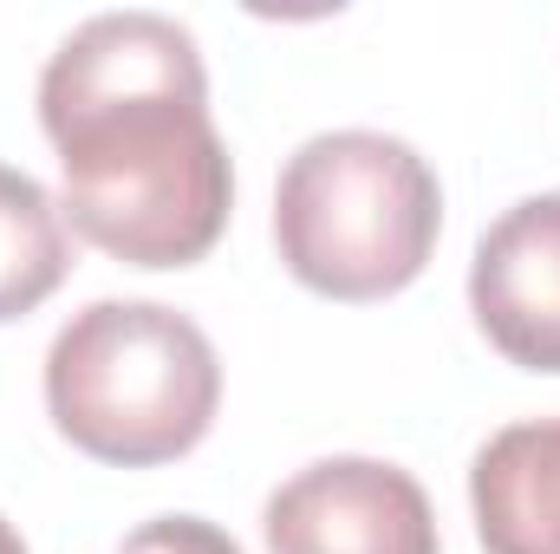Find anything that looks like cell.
Instances as JSON below:
<instances>
[{
	"label": "cell",
	"mask_w": 560,
	"mask_h": 554,
	"mask_svg": "<svg viewBox=\"0 0 560 554\" xmlns=\"http://www.w3.org/2000/svg\"><path fill=\"white\" fill-rule=\"evenodd\" d=\"M39 125L66 170V222L125 268L202 262L235 209L202 46L170 13H98L39 72Z\"/></svg>",
	"instance_id": "cell-1"
},
{
	"label": "cell",
	"mask_w": 560,
	"mask_h": 554,
	"mask_svg": "<svg viewBox=\"0 0 560 554\" xmlns=\"http://www.w3.org/2000/svg\"><path fill=\"white\" fill-rule=\"evenodd\" d=\"M222 405L209 333L156 300H92L46 353V412L72 450L112 470L189 457Z\"/></svg>",
	"instance_id": "cell-2"
},
{
	"label": "cell",
	"mask_w": 560,
	"mask_h": 554,
	"mask_svg": "<svg viewBox=\"0 0 560 554\" xmlns=\"http://www.w3.org/2000/svg\"><path fill=\"white\" fill-rule=\"evenodd\" d=\"M443 235L436 170L385 131L306 138L275 189V249L287 275L326 300H392L423 275Z\"/></svg>",
	"instance_id": "cell-3"
},
{
	"label": "cell",
	"mask_w": 560,
	"mask_h": 554,
	"mask_svg": "<svg viewBox=\"0 0 560 554\" xmlns=\"http://www.w3.org/2000/svg\"><path fill=\"white\" fill-rule=\"evenodd\" d=\"M268 554H443L423 483L378 457H326L268 496Z\"/></svg>",
	"instance_id": "cell-4"
},
{
	"label": "cell",
	"mask_w": 560,
	"mask_h": 554,
	"mask_svg": "<svg viewBox=\"0 0 560 554\" xmlns=\"http://www.w3.org/2000/svg\"><path fill=\"white\" fill-rule=\"evenodd\" d=\"M469 313L509 366L560 372V189L502 209L482 229L469 262Z\"/></svg>",
	"instance_id": "cell-5"
},
{
	"label": "cell",
	"mask_w": 560,
	"mask_h": 554,
	"mask_svg": "<svg viewBox=\"0 0 560 554\" xmlns=\"http://www.w3.org/2000/svg\"><path fill=\"white\" fill-rule=\"evenodd\" d=\"M469 509L489 554H560V417L509 424L476 450Z\"/></svg>",
	"instance_id": "cell-6"
},
{
	"label": "cell",
	"mask_w": 560,
	"mask_h": 554,
	"mask_svg": "<svg viewBox=\"0 0 560 554\" xmlns=\"http://www.w3.org/2000/svg\"><path fill=\"white\" fill-rule=\"evenodd\" d=\"M66 275H72L66 209L39 176L0 163V320H20L39 300H52Z\"/></svg>",
	"instance_id": "cell-7"
},
{
	"label": "cell",
	"mask_w": 560,
	"mask_h": 554,
	"mask_svg": "<svg viewBox=\"0 0 560 554\" xmlns=\"http://www.w3.org/2000/svg\"><path fill=\"white\" fill-rule=\"evenodd\" d=\"M118 554H242V542L222 535V529L202 522V516H156V522H143Z\"/></svg>",
	"instance_id": "cell-8"
},
{
	"label": "cell",
	"mask_w": 560,
	"mask_h": 554,
	"mask_svg": "<svg viewBox=\"0 0 560 554\" xmlns=\"http://www.w3.org/2000/svg\"><path fill=\"white\" fill-rule=\"evenodd\" d=\"M0 554H26V542H20V529L0 516Z\"/></svg>",
	"instance_id": "cell-9"
}]
</instances>
